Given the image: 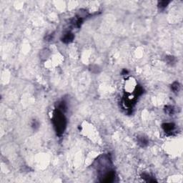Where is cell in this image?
<instances>
[{
  "instance_id": "obj_7",
  "label": "cell",
  "mask_w": 183,
  "mask_h": 183,
  "mask_svg": "<svg viewBox=\"0 0 183 183\" xmlns=\"http://www.w3.org/2000/svg\"><path fill=\"white\" fill-rule=\"evenodd\" d=\"M66 108H67V107H66L65 102H58V104H57V109H59L61 112H65V111H66Z\"/></svg>"
},
{
  "instance_id": "obj_6",
  "label": "cell",
  "mask_w": 183,
  "mask_h": 183,
  "mask_svg": "<svg viewBox=\"0 0 183 183\" xmlns=\"http://www.w3.org/2000/svg\"><path fill=\"white\" fill-rule=\"evenodd\" d=\"M171 89H172V90L173 91V92H174V93L178 92L180 91V84L177 82H173V84L171 85Z\"/></svg>"
},
{
  "instance_id": "obj_3",
  "label": "cell",
  "mask_w": 183,
  "mask_h": 183,
  "mask_svg": "<svg viewBox=\"0 0 183 183\" xmlns=\"http://www.w3.org/2000/svg\"><path fill=\"white\" fill-rule=\"evenodd\" d=\"M74 39V35L72 33H67L66 34L64 35V37L62 38V42L66 44L69 43L71 42H72V40Z\"/></svg>"
},
{
  "instance_id": "obj_9",
  "label": "cell",
  "mask_w": 183,
  "mask_h": 183,
  "mask_svg": "<svg viewBox=\"0 0 183 183\" xmlns=\"http://www.w3.org/2000/svg\"><path fill=\"white\" fill-rule=\"evenodd\" d=\"M169 3H170V1H158V7L160 8V9H164L168 5Z\"/></svg>"
},
{
  "instance_id": "obj_12",
  "label": "cell",
  "mask_w": 183,
  "mask_h": 183,
  "mask_svg": "<svg viewBox=\"0 0 183 183\" xmlns=\"http://www.w3.org/2000/svg\"><path fill=\"white\" fill-rule=\"evenodd\" d=\"M32 127H34V129H35V127H39V123L37 122H36V121H34L32 124Z\"/></svg>"
},
{
  "instance_id": "obj_2",
  "label": "cell",
  "mask_w": 183,
  "mask_h": 183,
  "mask_svg": "<svg viewBox=\"0 0 183 183\" xmlns=\"http://www.w3.org/2000/svg\"><path fill=\"white\" fill-rule=\"evenodd\" d=\"M162 129H164V131L167 133H169V132L171 133L175 128V125L174 123H164L162 125Z\"/></svg>"
},
{
  "instance_id": "obj_1",
  "label": "cell",
  "mask_w": 183,
  "mask_h": 183,
  "mask_svg": "<svg viewBox=\"0 0 183 183\" xmlns=\"http://www.w3.org/2000/svg\"><path fill=\"white\" fill-rule=\"evenodd\" d=\"M52 122L54 125V129L57 132L58 135H62L65 132L66 126H67V121L64 114L59 109H56L54 112Z\"/></svg>"
},
{
  "instance_id": "obj_11",
  "label": "cell",
  "mask_w": 183,
  "mask_h": 183,
  "mask_svg": "<svg viewBox=\"0 0 183 183\" xmlns=\"http://www.w3.org/2000/svg\"><path fill=\"white\" fill-rule=\"evenodd\" d=\"M166 59H169L170 60H167V62H168V63H170V64H172L173 62H174V60H175V59H174V57H172V56H168V57H166Z\"/></svg>"
},
{
  "instance_id": "obj_4",
  "label": "cell",
  "mask_w": 183,
  "mask_h": 183,
  "mask_svg": "<svg viewBox=\"0 0 183 183\" xmlns=\"http://www.w3.org/2000/svg\"><path fill=\"white\" fill-rule=\"evenodd\" d=\"M137 142H138V144L141 147H145L148 144V140L147 138H145L144 137H137Z\"/></svg>"
},
{
  "instance_id": "obj_5",
  "label": "cell",
  "mask_w": 183,
  "mask_h": 183,
  "mask_svg": "<svg viewBox=\"0 0 183 183\" xmlns=\"http://www.w3.org/2000/svg\"><path fill=\"white\" fill-rule=\"evenodd\" d=\"M142 178L144 179L146 182H149V183L156 182V180L154 179H153V177H152L149 174H147V173H143L142 174Z\"/></svg>"
},
{
  "instance_id": "obj_10",
  "label": "cell",
  "mask_w": 183,
  "mask_h": 183,
  "mask_svg": "<svg viewBox=\"0 0 183 183\" xmlns=\"http://www.w3.org/2000/svg\"><path fill=\"white\" fill-rule=\"evenodd\" d=\"M135 95H136L137 97L141 95L143 93V89H142V87L140 86H137L136 87L135 90Z\"/></svg>"
},
{
  "instance_id": "obj_8",
  "label": "cell",
  "mask_w": 183,
  "mask_h": 183,
  "mask_svg": "<svg viewBox=\"0 0 183 183\" xmlns=\"http://www.w3.org/2000/svg\"><path fill=\"white\" fill-rule=\"evenodd\" d=\"M164 111L167 114H168L169 115H172L174 112V109L172 106H166L164 107Z\"/></svg>"
},
{
  "instance_id": "obj_13",
  "label": "cell",
  "mask_w": 183,
  "mask_h": 183,
  "mask_svg": "<svg viewBox=\"0 0 183 183\" xmlns=\"http://www.w3.org/2000/svg\"><path fill=\"white\" fill-rule=\"evenodd\" d=\"M127 73H128V71H127V70H126V69H123V70H122V75H126V74H127Z\"/></svg>"
}]
</instances>
